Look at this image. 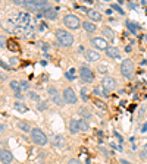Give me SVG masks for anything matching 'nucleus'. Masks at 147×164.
<instances>
[{
  "label": "nucleus",
  "instance_id": "1",
  "mask_svg": "<svg viewBox=\"0 0 147 164\" xmlns=\"http://www.w3.org/2000/svg\"><path fill=\"white\" fill-rule=\"evenodd\" d=\"M56 38H58L59 44L63 47H71L74 44V35L65 29H58L56 31Z\"/></svg>",
  "mask_w": 147,
  "mask_h": 164
},
{
  "label": "nucleus",
  "instance_id": "2",
  "mask_svg": "<svg viewBox=\"0 0 147 164\" xmlns=\"http://www.w3.org/2000/svg\"><path fill=\"white\" fill-rule=\"evenodd\" d=\"M31 139L34 141L37 145H41V147L47 144V136H46V133H44L41 129H38V128L31 129Z\"/></svg>",
  "mask_w": 147,
  "mask_h": 164
},
{
  "label": "nucleus",
  "instance_id": "3",
  "mask_svg": "<svg viewBox=\"0 0 147 164\" xmlns=\"http://www.w3.org/2000/svg\"><path fill=\"white\" fill-rule=\"evenodd\" d=\"M121 73H122L124 78L127 79H131L132 75H134V63L129 60V59H125L121 63Z\"/></svg>",
  "mask_w": 147,
  "mask_h": 164
},
{
  "label": "nucleus",
  "instance_id": "4",
  "mask_svg": "<svg viewBox=\"0 0 147 164\" xmlns=\"http://www.w3.org/2000/svg\"><path fill=\"white\" fill-rule=\"evenodd\" d=\"M79 76H81V79H83L84 82H87V84H91V82L94 81V72L90 68H87V66H81V69H79Z\"/></svg>",
  "mask_w": 147,
  "mask_h": 164
},
{
  "label": "nucleus",
  "instance_id": "5",
  "mask_svg": "<svg viewBox=\"0 0 147 164\" xmlns=\"http://www.w3.org/2000/svg\"><path fill=\"white\" fill-rule=\"evenodd\" d=\"M63 24L71 29H78L81 22H79V19L75 16V15H66V16L63 18Z\"/></svg>",
  "mask_w": 147,
  "mask_h": 164
},
{
  "label": "nucleus",
  "instance_id": "6",
  "mask_svg": "<svg viewBox=\"0 0 147 164\" xmlns=\"http://www.w3.org/2000/svg\"><path fill=\"white\" fill-rule=\"evenodd\" d=\"M63 100L65 103H68V104H75L77 103V95H75V91H74L72 88H65V91H63Z\"/></svg>",
  "mask_w": 147,
  "mask_h": 164
},
{
  "label": "nucleus",
  "instance_id": "7",
  "mask_svg": "<svg viewBox=\"0 0 147 164\" xmlns=\"http://www.w3.org/2000/svg\"><path fill=\"white\" fill-rule=\"evenodd\" d=\"M102 85H103V88H104V89H108V91H113V89H116V87H118L116 81H115L113 78H110V76H104V78H103Z\"/></svg>",
  "mask_w": 147,
  "mask_h": 164
},
{
  "label": "nucleus",
  "instance_id": "8",
  "mask_svg": "<svg viewBox=\"0 0 147 164\" xmlns=\"http://www.w3.org/2000/svg\"><path fill=\"white\" fill-rule=\"evenodd\" d=\"M12 160H13V155L12 152L8 150H2L0 151V161L3 164H10L12 163Z\"/></svg>",
  "mask_w": 147,
  "mask_h": 164
},
{
  "label": "nucleus",
  "instance_id": "9",
  "mask_svg": "<svg viewBox=\"0 0 147 164\" xmlns=\"http://www.w3.org/2000/svg\"><path fill=\"white\" fill-rule=\"evenodd\" d=\"M91 43L94 44V47L100 48V50H106V48L109 47L108 41H106L104 38H102V37H96V38H93V40H91Z\"/></svg>",
  "mask_w": 147,
  "mask_h": 164
},
{
  "label": "nucleus",
  "instance_id": "10",
  "mask_svg": "<svg viewBox=\"0 0 147 164\" xmlns=\"http://www.w3.org/2000/svg\"><path fill=\"white\" fill-rule=\"evenodd\" d=\"M18 27H28L29 25V15L28 13H18L16 16Z\"/></svg>",
  "mask_w": 147,
  "mask_h": 164
},
{
  "label": "nucleus",
  "instance_id": "11",
  "mask_svg": "<svg viewBox=\"0 0 147 164\" xmlns=\"http://www.w3.org/2000/svg\"><path fill=\"white\" fill-rule=\"evenodd\" d=\"M41 15H43V16H46L47 19L54 21L56 18H58V10L54 9V7H47V9H44L43 12H41Z\"/></svg>",
  "mask_w": 147,
  "mask_h": 164
},
{
  "label": "nucleus",
  "instance_id": "12",
  "mask_svg": "<svg viewBox=\"0 0 147 164\" xmlns=\"http://www.w3.org/2000/svg\"><path fill=\"white\" fill-rule=\"evenodd\" d=\"M85 59L88 62H99L100 60V54H99V51H94V50H87L85 51Z\"/></svg>",
  "mask_w": 147,
  "mask_h": 164
},
{
  "label": "nucleus",
  "instance_id": "13",
  "mask_svg": "<svg viewBox=\"0 0 147 164\" xmlns=\"http://www.w3.org/2000/svg\"><path fill=\"white\" fill-rule=\"evenodd\" d=\"M106 54L112 59H119V50H118V47H115V46H109V47L106 48Z\"/></svg>",
  "mask_w": 147,
  "mask_h": 164
},
{
  "label": "nucleus",
  "instance_id": "14",
  "mask_svg": "<svg viewBox=\"0 0 147 164\" xmlns=\"http://www.w3.org/2000/svg\"><path fill=\"white\" fill-rule=\"evenodd\" d=\"M69 130H71V133H74V135L79 132V122L77 119H71V122H69Z\"/></svg>",
  "mask_w": 147,
  "mask_h": 164
},
{
  "label": "nucleus",
  "instance_id": "15",
  "mask_svg": "<svg viewBox=\"0 0 147 164\" xmlns=\"http://www.w3.org/2000/svg\"><path fill=\"white\" fill-rule=\"evenodd\" d=\"M87 15H88V18H90L91 21H94V22H99V21H102V15L99 13L97 10H94V9L88 10Z\"/></svg>",
  "mask_w": 147,
  "mask_h": 164
},
{
  "label": "nucleus",
  "instance_id": "16",
  "mask_svg": "<svg viewBox=\"0 0 147 164\" xmlns=\"http://www.w3.org/2000/svg\"><path fill=\"white\" fill-rule=\"evenodd\" d=\"M94 94H96V95H100V97H106V98L109 97V91L104 89L103 85H99V87L94 88Z\"/></svg>",
  "mask_w": 147,
  "mask_h": 164
},
{
  "label": "nucleus",
  "instance_id": "17",
  "mask_svg": "<svg viewBox=\"0 0 147 164\" xmlns=\"http://www.w3.org/2000/svg\"><path fill=\"white\" fill-rule=\"evenodd\" d=\"M83 28L87 31V32H94L96 31V25L93 22H88V21H84L83 22Z\"/></svg>",
  "mask_w": 147,
  "mask_h": 164
},
{
  "label": "nucleus",
  "instance_id": "18",
  "mask_svg": "<svg viewBox=\"0 0 147 164\" xmlns=\"http://www.w3.org/2000/svg\"><path fill=\"white\" fill-rule=\"evenodd\" d=\"M10 89L15 92V94H21V85L18 81H15V79H12L10 81Z\"/></svg>",
  "mask_w": 147,
  "mask_h": 164
},
{
  "label": "nucleus",
  "instance_id": "19",
  "mask_svg": "<svg viewBox=\"0 0 147 164\" xmlns=\"http://www.w3.org/2000/svg\"><path fill=\"white\" fill-rule=\"evenodd\" d=\"M6 46H8V48H9L10 51H18V50H19V46H18V43H16L15 40H9V41L6 43Z\"/></svg>",
  "mask_w": 147,
  "mask_h": 164
},
{
  "label": "nucleus",
  "instance_id": "20",
  "mask_svg": "<svg viewBox=\"0 0 147 164\" xmlns=\"http://www.w3.org/2000/svg\"><path fill=\"white\" fill-rule=\"evenodd\" d=\"M52 100H53V103H54V104H58L59 107H63V106H65L63 95H60V94H58V95H54L53 98H52Z\"/></svg>",
  "mask_w": 147,
  "mask_h": 164
},
{
  "label": "nucleus",
  "instance_id": "21",
  "mask_svg": "<svg viewBox=\"0 0 147 164\" xmlns=\"http://www.w3.org/2000/svg\"><path fill=\"white\" fill-rule=\"evenodd\" d=\"M103 34H104V37H106L108 40H113V38H115V32H113L109 27H104V28H103Z\"/></svg>",
  "mask_w": 147,
  "mask_h": 164
},
{
  "label": "nucleus",
  "instance_id": "22",
  "mask_svg": "<svg viewBox=\"0 0 147 164\" xmlns=\"http://www.w3.org/2000/svg\"><path fill=\"white\" fill-rule=\"evenodd\" d=\"M18 128H19L21 130H24L25 133H27V132H31V128H29V125L27 123V122L19 120V122H18Z\"/></svg>",
  "mask_w": 147,
  "mask_h": 164
},
{
  "label": "nucleus",
  "instance_id": "23",
  "mask_svg": "<svg viewBox=\"0 0 147 164\" xmlns=\"http://www.w3.org/2000/svg\"><path fill=\"white\" fill-rule=\"evenodd\" d=\"M53 145H54V147H59V148H62V147H63V138H62L60 135H56V136L53 138Z\"/></svg>",
  "mask_w": 147,
  "mask_h": 164
},
{
  "label": "nucleus",
  "instance_id": "24",
  "mask_svg": "<svg viewBox=\"0 0 147 164\" xmlns=\"http://www.w3.org/2000/svg\"><path fill=\"white\" fill-rule=\"evenodd\" d=\"M15 109H16L18 111H21V113H25V111L28 110V107L25 106L24 103H19V101H16V103H15Z\"/></svg>",
  "mask_w": 147,
  "mask_h": 164
},
{
  "label": "nucleus",
  "instance_id": "25",
  "mask_svg": "<svg viewBox=\"0 0 147 164\" xmlns=\"http://www.w3.org/2000/svg\"><path fill=\"white\" fill-rule=\"evenodd\" d=\"M78 111H79V114H83L84 120H88V119H91V113H90V111H87L85 109H84V107H81Z\"/></svg>",
  "mask_w": 147,
  "mask_h": 164
},
{
  "label": "nucleus",
  "instance_id": "26",
  "mask_svg": "<svg viewBox=\"0 0 147 164\" xmlns=\"http://www.w3.org/2000/svg\"><path fill=\"white\" fill-rule=\"evenodd\" d=\"M28 97H29V100L31 101H37V103H40V97H38V94L37 92H28Z\"/></svg>",
  "mask_w": 147,
  "mask_h": 164
},
{
  "label": "nucleus",
  "instance_id": "27",
  "mask_svg": "<svg viewBox=\"0 0 147 164\" xmlns=\"http://www.w3.org/2000/svg\"><path fill=\"white\" fill-rule=\"evenodd\" d=\"M78 122H79V130H84V132H85V130L90 129L88 123H87L85 120H84V119H83V120H78Z\"/></svg>",
  "mask_w": 147,
  "mask_h": 164
},
{
  "label": "nucleus",
  "instance_id": "28",
  "mask_svg": "<svg viewBox=\"0 0 147 164\" xmlns=\"http://www.w3.org/2000/svg\"><path fill=\"white\" fill-rule=\"evenodd\" d=\"M127 28L131 31V32H137V29H138V27H135V24H132V22H129V21H127Z\"/></svg>",
  "mask_w": 147,
  "mask_h": 164
},
{
  "label": "nucleus",
  "instance_id": "29",
  "mask_svg": "<svg viewBox=\"0 0 147 164\" xmlns=\"http://www.w3.org/2000/svg\"><path fill=\"white\" fill-rule=\"evenodd\" d=\"M47 92H49V95L52 97V98H53L54 95H58V94H59L58 89H56L54 87H49V88H47Z\"/></svg>",
  "mask_w": 147,
  "mask_h": 164
},
{
  "label": "nucleus",
  "instance_id": "30",
  "mask_svg": "<svg viewBox=\"0 0 147 164\" xmlns=\"http://www.w3.org/2000/svg\"><path fill=\"white\" fill-rule=\"evenodd\" d=\"M37 109H38L40 111H44L47 109V101H40L38 104H37Z\"/></svg>",
  "mask_w": 147,
  "mask_h": 164
},
{
  "label": "nucleus",
  "instance_id": "31",
  "mask_svg": "<svg viewBox=\"0 0 147 164\" xmlns=\"http://www.w3.org/2000/svg\"><path fill=\"white\" fill-rule=\"evenodd\" d=\"M19 85H21V91H27V89L29 88L28 81H21V82H19Z\"/></svg>",
  "mask_w": 147,
  "mask_h": 164
},
{
  "label": "nucleus",
  "instance_id": "32",
  "mask_svg": "<svg viewBox=\"0 0 147 164\" xmlns=\"http://www.w3.org/2000/svg\"><path fill=\"white\" fill-rule=\"evenodd\" d=\"M66 78H68V79H71V81H74V79H75V69H71V70H68V72H66Z\"/></svg>",
  "mask_w": 147,
  "mask_h": 164
},
{
  "label": "nucleus",
  "instance_id": "33",
  "mask_svg": "<svg viewBox=\"0 0 147 164\" xmlns=\"http://www.w3.org/2000/svg\"><path fill=\"white\" fill-rule=\"evenodd\" d=\"M94 104L99 106V109H106V104H104L103 101H100V100H94Z\"/></svg>",
  "mask_w": 147,
  "mask_h": 164
},
{
  "label": "nucleus",
  "instance_id": "34",
  "mask_svg": "<svg viewBox=\"0 0 147 164\" xmlns=\"http://www.w3.org/2000/svg\"><path fill=\"white\" fill-rule=\"evenodd\" d=\"M112 9H115V10H116V12H118L119 15H125V13H124V10L121 9V6H118V5H112Z\"/></svg>",
  "mask_w": 147,
  "mask_h": 164
},
{
  "label": "nucleus",
  "instance_id": "35",
  "mask_svg": "<svg viewBox=\"0 0 147 164\" xmlns=\"http://www.w3.org/2000/svg\"><path fill=\"white\" fill-rule=\"evenodd\" d=\"M85 94H87V91H85V88H81V97H83V100H84V101H87V100H88Z\"/></svg>",
  "mask_w": 147,
  "mask_h": 164
},
{
  "label": "nucleus",
  "instance_id": "36",
  "mask_svg": "<svg viewBox=\"0 0 147 164\" xmlns=\"http://www.w3.org/2000/svg\"><path fill=\"white\" fill-rule=\"evenodd\" d=\"M140 157H141V158H147V148H146V150H143L141 152H140Z\"/></svg>",
  "mask_w": 147,
  "mask_h": 164
},
{
  "label": "nucleus",
  "instance_id": "37",
  "mask_svg": "<svg viewBox=\"0 0 147 164\" xmlns=\"http://www.w3.org/2000/svg\"><path fill=\"white\" fill-rule=\"evenodd\" d=\"M40 46L43 47L44 51H47V50H49V44H46V43H40Z\"/></svg>",
  "mask_w": 147,
  "mask_h": 164
},
{
  "label": "nucleus",
  "instance_id": "38",
  "mask_svg": "<svg viewBox=\"0 0 147 164\" xmlns=\"http://www.w3.org/2000/svg\"><path fill=\"white\" fill-rule=\"evenodd\" d=\"M68 164H81V163H79L78 160H75V158H72V160H69V161H68Z\"/></svg>",
  "mask_w": 147,
  "mask_h": 164
},
{
  "label": "nucleus",
  "instance_id": "39",
  "mask_svg": "<svg viewBox=\"0 0 147 164\" xmlns=\"http://www.w3.org/2000/svg\"><path fill=\"white\" fill-rule=\"evenodd\" d=\"M6 43H8V41H5V38H3V37H0V48L3 47Z\"/></svg>",
  "mask_w": 147,
  "mask_h": 164
},
{
  "label": "nucleus",
  "instance_id": "40",
  "mask_svg": "<svg viewBox=\"0 0 147 164\" xmlns=\"http://www.w3.org/2000/svg\"><path fill=\"white\" fill-rule=\"evenodd\" d=\"M0 65H2V66H3L5 69H8V70H9V66H8V65H6L5 62H2V60H0Z\"/></svg>",
  "mask_w": 147,
  "mask_h": 164
},
{
  "label": "nucleus",
  "instance_id": "41",
  "mask_svg": "<svg viewBox=\"0 0 147 164\" xmlns=\"http://www.w3.org/2000/svg\"><path fill=\"white\" fill-rule=\"evenodd\" d=\"M115 136H116L118 139H119V142H122V136L119 135V133H118V132H115Z\"/></svg>",
  "mask_w": 147,
  "mask_h": 164
},
{
  "label": "nucleus",
  "instance_id": "42",
  "mask_svg": "<svg viewBox=\"0 0 147 164\" xmlns=\"http://www.w3.org/2000/svg\"><path fill=\"white\" fill-rule=\"evenodd\" d=\"M141 132H143V133H144V132H147V122H146V123H144V125H143V129H141Z\"/></svg>",
  "mask_w": 147,
  "mask_h": 164
},
{
  "label": "nucleus",
  "instance_id": "43",
  "mask_svg": "<svg viewBox=\"0 0 147 164\" xmlns=\"http://www.w3.org/2000/svg\"><path fill=\"white\" fill-rule=\"evenodd\" d=\"M119 163H121V164H131V163H129V161H127V160H119Z\"/></svg>",
  "mask_w": 147,
  "mask_h": 164
},
{
  "label": "nucleus",
  "instance_id": "44",
  "mask_svg": "<svg viewBox=\"0 0 147 164\" xmlns=\"http://www.w3.org/2000/svg\"><path fill=\"white\" fill-rule=\"evenodd\" d=\"M15 97H16L18 100H22V98H24V95H22V94H15Z\"/></svg>",
  "mask_w": 147,
  "mask_h": 164
},
{
  "label": "nucleus",
  "instance_id": "45",
  "mask_svg": "<svg viewBox=\"0 0 147 164\" xmlns=\"http://www.w3.org/2000/svg\"><path fill=\"white\" fill-rule=\"evenodd\" d=\"M0 79H2V81H3V79H6V75H5V73H0Z\"/></svg>",
  "mask_w": 147,
  "mask_h": 164
},
{
  "label": "nucleus",
  "instance_id": "46",
  "mask_svg": "<svg viewBox=\"0 0 147 164\" xmlns=\"http://www.w3.org/2000/svg\"><path fill=\"white\" fill-rule=\"evenodd\" d=\"M125 51H127V53H129V51H131V47H129V46H127V48H125Z\"/></svg>",
  "mask_w": 147,
  "mask_h": 164
},
{
  "label": "nucleus",
  "instance_id": "47",
  "mask_svg": "<svg viewBox=\"0 0 147 164\" xmlns=\"http://www.w3.org/2000/svg\"><path fill=\"white\" fill-rule=\"evenodd\" d=\"M3 129H5V126H3V125H0V132H3Z\"/></svg>",
  "mask_w": 147,
  "mask_h": 164
},
{
  "label": "nucleus",
  "instance_id": "48",
  "mask_svg": "<svg viewBox=\"0 0 147 164\" xmlns=\"http://www.w3.org/2000/svg\"><path fill=\"white\" fill-rule=\"evenodd\" d=\"M0 151H2V148H0Z\"/></svg>",
  "mask_w": 147,
  "mask_h": 164
}]
</instances>
